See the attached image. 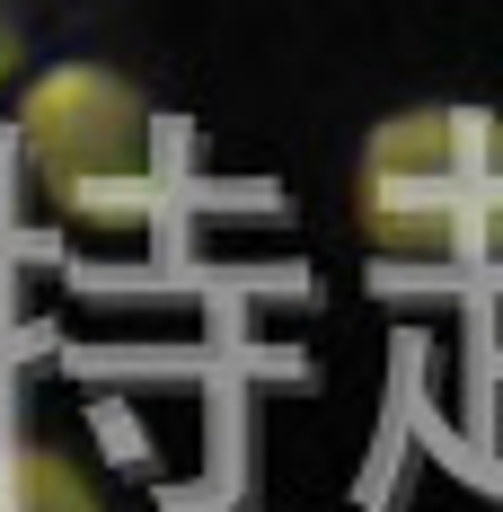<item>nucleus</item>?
<instances>
[{"label":"nucleus","instance_id":"f257e3e1","mask_svg":"<svg viewBox=\"0 0 503 512\" xmlns=\"http://www.w3.org/2000/svg\"><path fill=\"white\" fill-rule=\"evenodd\" d=\"M353 230L415 274L503 265V106L424 98L380 115L353 151Z\"/></svg>","mask_w":503,"mask_h":512},{"label":"nucleus","instance_id":"f03ea898","mask_svg":"<svg viewBox=\"0 0 503 512\" xmlns=\"http://www.w3.org/2000/svg\"><path fill=\"white\" fill-rule=\"evenodd\" d=\"M18 168L53 221L124 239L159 204V115L133 71L115 62H45L18 80Z\"/></svg>","mask_w":503,"mask_h":512},{"label":"nucleus","instance_id":"20e7f679","mask_svg":"<svg viewBox=\"0 0 503 512\" xmlns=\"http://www.w3.org/2000/svg\"><path fill=\"white\" fill-rule=\"evenodd\" d=\"M18 71H27V18L18 0H0V89H18Z\"/></svg>","mask_w":503,"mask_h":512},{"label":"nucleus","instance_id":"7ed1b4c3","mask_svg":"<svg viewBox=\"0 0 503 512\" xmlns=\"http://www.w3.org/2000/svg\"><path fill=\"white\" fill-rule=\"evenodd\" d=\"M0 512H115L62 442H0Z\"/></svg>","mask_w":503,"mask_h":512}]
</instances>
